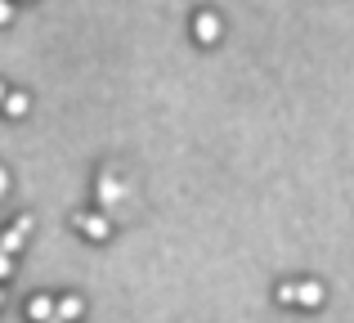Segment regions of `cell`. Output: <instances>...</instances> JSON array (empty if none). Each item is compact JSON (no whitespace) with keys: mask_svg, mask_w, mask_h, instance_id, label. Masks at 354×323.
<instances>
[{"mask_svg":"<svg viewBox=\"0 0 354 323\" xmlns=\"http://www.w3.org/2000/svg\"><path fill=\"white\" fill-rule=\"evenodd\" d=\"M9 193V175H5V166H0V198Z\"/></svg>","mask_w":354,"mask_h":323,"instance_id":"obj_12","label":"cell"},{"mask_svg":"<svg viewBox=\"0 0 354 323\" xmlns=\"http://www.w3.org/2000/svg\"><path fill=\"white\" fill-rule=\"evenodd\" d=\"M9 274H14V256H5V252H0V283H5Z\"/></svg>","mask_w":354,"mask_h":323,"instance_id":"obj_11","label":"cell"},{"mask_svg":"<svg viewBox=\"0 0 354 323\" xmlns=\"http://www.w3.org/2000/svg\"><path fill=\"white\" fill-rule=\"evenodd\" d=\"M0 306H5V292H0Z\"/></svg>","mask_w":354,"mask_h":323,"instance_id":"obj_15","label":"cell"},{"mask_svg":"<svg viewBox=\"0 0 354 323\" xmlns=\"http://www.w3.org/2000/svg\"><path fill=\"white\" fill-rule=\"evenodd\" d=\"M5 95H9V90H5V81H0V104H5Z\"/></svg>","mask_w":354,"mask_h":323,"instance_id":"obj_13","label":"cell"},{"mask_svg":"<svg viewBox=\"0 0 354 323\" xmlns=\"http://www.w3.org/2000/svg\"><path fill=\"white\" fill-rule=\"evenodd\" d=\"M193 36H198L202 45H216L220 41V18L211 14V9H202V14L193 18Z\"/></svg>","mask_w":354,"mask_h":323,"instance_id":"obj_3","label":"cell"},{"mask_svg":"<svg viewBox=\"0 0 354 323\" xmlns=\"http://www.w3.org/2000/svg\"><path fill=\"white\" fill-rule=\"evenodd\" d=\"M32 229H36L32 216H18L14 229H9V234H0V252H5V256H18V252H23V243L32 238Z\"/></svg>","mask_w":354,"mask_h":323,"instance_id":"obj_2","label":"cell"},{"mask_svg":"<svg viewBox=\"0 0 354 323\" xmlns=\"http://www.w3.org/2000/svg\"><path fill=\"white\" fill-rule=\"evenodd\" d=\"M0 113H5V117H27V95H23V90H9L5 104H0Z\"/></svg>","mask_w":354,"mask_h":323,"instance_id":"obj_7","label":"cell"},{"mask_svg":"<svg viewBox=\"0 0 354 323\" xmlns=\"http://www.w3.org/2000/svg\"><path fill=\"white\" fill-rule=\"evenodd\" d=\"M323 297H328V292H323V283H319V279H310V283H296V306H305V310H319V306H323Z\"/></svg>","mask_w":354,"mask_h":323,"instance_id":"obj_4","label":"cell"},{"mask_svg":"<svg viewBox=\"0 0 354 323\" xmlns=\"http://www.w3.org/2000/svg\"><path fill=\"white\" fill-rule=\"evenodd\" d=\"M14 23V0H0V27Z\"/></svg>","mask_w":354,"mask_h":323,"instance_id":"obj_10","label":"cell"},{"mask_svg":"<svg viewBox=\"0 0 354 323\" xmlns=\"http://www.w3.org/2000/svg\"><path fill=\"white\" fill-rule=\"evenodd\" d=\"M72 220H77V229L90 238V243H104V238L113 234V220H108L104 211H81V216H72Z\"/></svg>","mask_w":354,"mask_h":323,"instance_id":"obj_1","label":"cell"},{"mask_svg":"<svg viewBox=\"0 0 354 323\" xmlns=\"http://www.w3.org/2000/svg\"><path fill=\"white\" fill-rule=\"evenodd\" d=\"M54 315H59L63 323H77L81 315H86V301H81V297H72V292H63V297L54 301Z\"/></svg>","mask_w":354,"mask_h":323,"instance_id":"obj_5","label":"cell"},{"mask_svg":"<svg viewBox=\"0 0 354 323\" xmlns=\"http://www.w3.org/2000/svg\"><path fill=\"white\" fill-rule=\"evenodd\" d=\"M45 323H63V319H59V315H50V319H45Z\"/></svg>","mask_w":354,"mask_h":323,"instance_id":"obj_14","label":"cell"},{"mask_svg":"<svg viewBox=\"0 0 354 323\" xmlns=\"http://www.w3.org/2000/svg\"><path fill=\"white\" fill-rule=\"evenodd\" d=\"M95 193H99V198H104V207H113V202H121V198H126V189H121V184H117V175H99Z\"/></svg>","mask_w":354,"mask_h":323,"instance_id":"obj_6","label":"cell"},{"mask_svg":"<svg viewBox=\"0 0 354 323\" xmlns=\"http://www.w3.org/2000/svg\"><path fill=\"white\" fill-rule=\"evenodd\" d=\"M278 301H283V306H296V283H278Z\"/></svg>","mask_w":354,"mask_h":323,"instance_id":"obj_9","label":"cell"},{"mask_svg":"<svg viewBox=\"0 0 354 323\" xmlns=\"http://www.w3.org/2000/svg\"><path fill=\"white\" fill-rule=\"evenodd\" d=\"M27 315H32L36 323H45L54 315V297H32V301H27Z\"/></svg>","mask_w":354,"mask_h":323,"instance_id":"obj_8","label":"cell"}]
</instances>
